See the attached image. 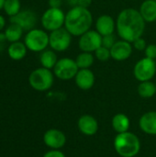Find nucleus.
I'll use <instances>...</instances> for the list:
<instances>
[{
    "instance_id": "nucleus-1",
    "label": "nucleus",
    "mask_w": 156,
    "mask_h": 157,
    "mask_svg": "<svg viewBox=\"0 0 156 157\" xmlns=\"http://www.w3.org/2000/svg\"><path fill=\"white\" fill-rule=\"evenodd\" d=\"M146 22L139 10L128 7L121 10L116 19V30L121 40L132 43L143 37Z\"/></svg>"
},
{
    "instance_id": "nucleus-2",
    "label": "nucleus",
    "mask_w": 156,
    "mask_h": 157,
    "mask_svg": "<svg viewBox=\"0 0 156 157\" xmlns=\"http://www.w3.org/2000/svg\"><path fill=\"white\" fill-rule=\"evenodd\" d=\"M93 24V15L88 8L79 6L71 7L65 14L64 28L75 37H80L89 29Z\"/></svg>"
},
{
    "instance_id": "nucleus-3",
    "label": "nucleus",
    "mask_w": 156,
    "mask_h": 157,
    "mask_svg": "<svg viewBox=\"0 0 156 157\" xmlns=\"http://www.w3.org/2000/svg\"><path fill=\"white\" fill-rule=\"evenodd\" d=\"M114 148L120 156L134 157L141 150V141L136 134L130 132L118 133L114 139Z\"/></svg>"
},
{
    "instance_id": "nucleus-4",
    "label": "nucleus",
    "mask_w": 156,
    "mask_h": 157,
    "mask_svg": "<svg viewBox=\"0 0 156 157\" xmlns=\"http://www.w3.org/2000/svg\"><path fill=\"white\" fill-rule=\"evenodd\" d=\"M53 81L54 74H52L50 69L44 67H40L34 70L33 72H31L29 77L30 86L33 89L40 92L49 90L52 86Z\"/></svg>"
},
{
    "instance_id": "nucleus-5",
    "label": "nucleus",
    "mask_w": 156,
    "mask_h": 157,
    "mask_svg": "<svg viewBox=\"0 0 156 157\" xmlns=\"http://www.w3.org/2000/svg\"><path fill=\"white\" fill-rule=\"evenodd\" d=\"M65 13L61 8H48L41 16V25L48 31L59 29L64 26Z\"/></svg>"
},
{
    "instance_id": "nucleus-6",
    "label": "nucleus",
    "mask_w": 156,
    "mask_h": 157,
    "mask_svg": "<svg viewBox=\"0 0 156 157\" xmlns=\"http://www.w3.org/2000/svg\"><path fill=\"white\" fill-rule=\"evenodd\" d=\"M25 45L32 52H43L49 46V35L42 29H30L25 37Z\"/></svg>"
},
{
    "instance_id": "nucleus-7",
    "label": "nucleus",
    "mask_w": 156,
    "mask_h": 157,
    "mask_svg": "<svg viewBox=\"0 0 156 157\" xmlns=\"http://www.w3.org/2000/svg\"><path fill=\"white\" fill-rule=\"evenodd\" d=\"M79 68L75 63V60L69 57H64L58 60L53 68V74L60 80L67 81L74 78Z\"/></svg>"
},
{
    "instance_id": "nucleus-8",
    "label": "nucleus",
    "mask_w": 156,
    "mask_h": 157,
    "mask_svg": "<svg viewBox=\"0 0 156 157\" xmlns=\"http://www.w3.org/2000/svg\"><path fill=\"white\" fill-rule=\"evenodd\" d=\"M155 74V61L147 57L139 60L133 67V75L139 82L151 81Z\"/></svg>"
},
{
    "instance_id": "nucleus-9",
    "label": "nucleus",
    "mask_w": 156,
    "mask_h": 157,
    "mask_svg": "<svg viewBox=\"0 0 156 157\" xmlns=\"http://www.w3.org/2000/svg\"><path fill=\"white\" fill-rule=\"evenodd\" d=\"M72 38L73 35L65 28H61L49 35V46L54 52H64L71 46Z\"/></svg>"
},
{
    "instance_id": "nucleus-10",
    "label": "nucleus",
    "mask_w": 156,
    "mask_h": 157,
    "mask_svg": "<svg viewBox=\"0 0 156 157\" xmlns=\"http://www.w3.org/2000/svg\"><path fill=\"white\" fill-rule=\"evenodd\" d=\"M102 46V36L96 29H89L79 37L78 47L82 52H95Z\"/></svg>"
},
{
    "instance_id": "nucleus-11",
    "label": "nucleus",
    "mask_w": 156,
    "mask_h": 157,
    "mask_svg": "<svg viewBox=\"0 0 156 157\" xmlns=\"http://www.w3.org/2000/svg\"><path fill=\"white\" fill-rule=\"evenodd\" d=\"M132 52V43L121 39L120 40H117L110 49L111 58L117 62H123L128 60L131 56Z\"/></svg>"
},
{
    "instance_id": "nucleus-12",
    "label": "nucleus",
    "mask_w": 156,
    "mask_h": 157,
    "mask_svg": "<svg viewBox=\"0 0 156 157\" xmlns=\"http://www.w3.org/2000/svg\"><path fill=\"white\" fill-rule=\"evenodd\" d=\"M43 142L46 146L52 150H60L66 144L65 134L57 129H50L43 135Z\"/></svg>"
},
{
    "instance_id": "nucleus-13",
    "label": "nucleus",
    "mask_w": 156,
    "mask_h": 157,
    "mask_svg": "<svg viewBox=\"0 0 156 157\" xmlns=\"http://www.w3.org/2000/svg\"><path fill=\"white\" fill-rule=\"evenodd\" d=\"M10 21L11 23H15L20 26L23 30L29 31L30 29H34V26L37 23V16L31 10L19 11L17 15L11 17Z\"/></svg>"
},
{
    "instance_id": "nucleus-14",
    "label": "nucleus",
    "mask_w": 156,
    "mask_h": 157,
    "mask_svg": "<svg viewBox=\"0 0 156 157\" xmlns=\"http://www.w3.org/2000/svg\"><path fill=\"white\" fill-rule=\"evenodd\" d=\"M77 127L82 134L86 136H93L98 131V122L95 117L86 114L79 118Z\"/></svg>"
},
{
    "instance_id": "nucleus-15",
    "label": "nucleus",
    "mask_w": 156,
    "mask_h": 157,
    "mask_svg": "<svg viewBox=\"0 0 156 157\" xmlns=\"http://www.w3.org/2000/svg\"><path fill=\"white\" fill-rule=\"evenodd\" d=\"M75 84L81 90L91 89L96 82V76L92 70L89 69H79L75 77Z\"/></svg>"
},
{
    "instance_id": "nucleus-16",
    "label": "nucleus",
    "mask_w": 156,
    "mask_h": 157,
    "mask_svg": "<svg viewBox=\"0 0 156 157\" xmlns=\"http://www.w3.org/2000/svg\"><path fill=\"white\" fill-rule=\"evenodd\" d=\"M96 30L101 36L114 34V31L116 30V21L108 14L101 15L97 18Z\"/></svg>"
},
{
    "instance_id": "nucleus-17",
    "label": "nucleus",
    "mask_w": 156,
    "mask_h": 157,
    "mask_svg": "<svg viewBox=\"0 0 156 157\" xmlns=\"http://www.w3.org/2000/svg\"><path fill=\"white\" fill-rule=\"evenodd\" d=\"M141 130L149 135H156V111L145 112L139 121Z\"/></svg>"
},
{
    "instance_id": "nucleus-18",
    "label": "nucleus",
    "mask_w": 156,
    "mask_h": 157,
    "mask_svg": "<svg viewBox=\"0 0 156 157\" xmlns=\"http://www.w3.org/2000/svg\"><path fill=\"white\" fill-rule=\"evenodd\" d=\"M139 11L146 23H153L156 21L155 0H144L141 4Z\"/></svg>"
},
{
    "instance_id": "nucleus-19",
    "label": "nucleus",
    "mask_w": 156,
    "mask_h": 157,
    "mask_svg": "<svg viewBox=\"0 0 156 157\" xmlns=\"http://www.w3.org/2000/svg\"><path fill=\"white\" fill-rule=\"evenodd\" d=\"M112 128L117 133H122L129 132L131 121L129 117L124 113H118L112 118Z\"/></svg>"
},
{
    "instance_id": "nucleus-20",
    "label": "nucleus",
    "mask_w": 156,
    "mask_h": 157,
    "mask_svg": "<svg viewBox=\"0 0 156 157\" xmlns=\"http://www.w3.org/2000/svg\"><path fill=\"white\" fill-rule=\"evenodd\" d=\"M27 49L28 48L25 45V43L16 41V42H12V44L9 45L7 52L11 59L15 61H19V60H22L26 56Z\"/></svg>"
},
{
    "instance_id": "nucleus-21",
    "label": "nucleus",
    "mask_w": 156,
    "mask_h": 157,
    "mask_svg": "<svg viewBox=\"0 0 156 157\" xmlns=\"http://www.w3.org/2000/svg\"><path fill=\"white\" fill-rule=\"evenodd\" d=\"M40 62L42 67L51 70L54 68L56 63L58 62V58L53 50H44L40 56Z\"/></svg>"
},
{
    "instance_id": "nucleus-22",
    "label": "nucleus",
    "mask_w": 156,
    "mask_h": 157,
    "mask_svg": "<svg viewBox=\"0 0 156 157\" xmlns=\"http://www.w3.org/2000/svg\"><path fill=\"white\" fill-rule=\"evenodd\" d=\"M137 92L143 98H151L156 94V85L152 81L140 82Z\"/></svg>"
},
{
    "instance_id": "nucleus-23",
    "label": "nucleus",
    "mask_w": 156,
    "mask_h": 157,
    "mask_svg": "<svg viewBox=\"0 0 156 157\" xmlns=\"http://www.w3.org/2000/svg\"><path fill=\"white\" fill-rule=\"evenodd\" d=\"M74 60L79 69H89L95 62V56L92 54V52H82Z\"/></svg>"
},
{
    "instance_id": "nucleus-24",
    "label": "nucleus",
    "mask_w": 156,
    "mask_h": 157,
    "mask_svg": "<svg viewBox=\"0 0 156 157\" xmlns=\"http://www.w3.org/2000/svg\"><path fill=\"white\" fill-rule=\"evenodd\" d=\"M23 33V29L18 26L17 24L12 23L6 29V38L10 42H16L18 41V40L21 38Z\"/></svg>"
},
{
    "instance_id": "nucleus-25",
    "label": "nucleus",
    "mask_w": 156,
    "mask_h": 157,
    "mask_svg": "<svg viewBox=\"0 0 156 157\" xmlns=\"http://www.w3.org/2000/svg\"><path fill=\"white\" fill-rule=\"evenodd\" d=\"M5 12L10 16L13 17L17 15L20 10V1L19 0H6L4 7Z\"/></svg>"
},
{
    "instance_id": "nucleus-26",
    "label": "nucleus",
    "mask_w": 156,
    "mask_h": 157,
    "mask_svg": "<svg viewBox=\"0 0 156 157\" xmlns=\"http://www.w3.org/2000/svg\"><path fill=\"white\" fill-rule=\"evenodd\" d=\"M95 57L97 58V60H98L99 62H108L110 58H111V54H110V50L101 46L99 47L95 52Z\"/></svg>"
},
{
    "instance_id": "nucleus-27",
    "label": "nucleus",
    "mask_w": 156,
    "mask_h": 157,
    "mask_svg": "<svg viewBox=\"0 0 156 157\" xmlns=\"http://www.w3.org/2000/svg\"><path fill=\"white\" fill-rule=\"evenodd\" d=\"M117 41L116 37L114 34H109V35H106V36H102V46L108 48V49H111V47L115 44V42Z\"/></svg>"
},
{
    "instance_id": "nucleus-28",
    "label": "nucleus",
    "mask_w": 156,
    "mask_h": 157,
    "mask_svg": "<svg viewBox=\"0 0 156 157\" xmlns=\"http://www.w3.org/2000/svg\"><path fill=\"white\" fill-rule=\"evenodd\" d=\"M144 55L147 58H150L152 60H156V44L151 43L148 44L147 47L144 50Z\"/></svg>"
},
{
    "instance_id": "nucleus-29",
    "label": "nucleus",
    "mask_w": 156,
    "mask_h": 157,
    "mask_svg": "<svg viewBox=\"0 0 156 157\" xmlns=\"http://www.w3.org/2000/svg\"><path fill=\"white\" fill-rule=\"evenodd\" d=\"M147 45H148V44H147L146 40H145L143 37H141V38L135 40L132 42L133 48H134L136 51H139V52H141V51H143V52H144V50H145V48L147 47Z\"/></svg>"
},
{
    "instance_id": "nucleus-30",
    "label": "nucleus",
    "mask_w": 156,
    "mask_h": 157,
    "mask_svg": "<svg viewBox=\"0 0 156 157\" xmlns=\"http://www.w3.org/2000/svg\"><path fill=\"white\" fill-rule=\"evenodd\" d=\"M43 157H65L64 154L63 152H61L60 150H52L47 152Z\"/></svg>"
},
{
    "instance_id": "nucleus-31",
    "label": "nucleus",
    "mask_w": 156,
    "mask_h": 157,
    "mask_svg": "<svg viewBox=\"0 0 156 157\" xmlns=\"http://www.w3.org/2000/svg\"><path fill=\"white\" fill-rule=\"evenodd\" d=\"M62 0H49V6L50 7H53V8H61L62 6Z\"/></svg>"
},
{
    "instance_id": "nucleus-32",
    "label": "nucleus",
    "mask_w": 156,
    "mask_h": 157,
    "mask_svg": "<svg viewBox=\"0 0 156 157\" xmlns=\"http://www.w3.org/2000/svg\"><path fill=\"white\" fill-rule=\"evenodd\" d=\"M92 4V0H78V6L88 8Z\"/></svg>"
},
{
    "instance_id": "nucleus-33",
    "label": "nucleus",
    "mask_w": 156,
    "mask_h": 157,
    "mask_svg": "<svg viewBox=\"0 0 156 157\" xmlns=\"http://www.w3.org/2000/svg\"><path fill=\"white\" fill-rule=\"evenodd\" d=\"M5 25H6V20L3 16H0V31L4 29Z\"/></svg>"
},
{
    "instance_id": "nucleus-34",
    "label": "nucleus",
    "mask_w": 156,
    "mask_h": 157,
    "mask_svg": "<svg viewBox=\"0 0 156 157\" xmlns=\"http://www.w3.org/2000/svg\"><path fill=\"white\" fill-rule=\"evenodd\" d=\"M67 1H68L69 5H70L72 7L78 6V0H67Z\"/></svg>"
},
{
    "instance_id": "nucleus-35",
    "label": "nucleus",
    "mask_w": 156,
    "mask_h": 157,
    "mask_svg": "<svg viewBox=\"0 0 156 157\" xmlns=\"http://www.w3.org/2000/svg\"><path fill=\"white\" fill-rule=\"evenodd\" d=\"M6 38V34L4 33V34H2V33H0V41H3V40H5Z\"/></svg>"
},
{
    "instance_id": "nucleus-36",
    "label": "nucleus",
    "mask_w": 156,
    "mask_h": 157,
    "mask_svg": "<svg viewBox=\"0 0 156 157\" xmlns=\"http://www.w3.org/2000/svg\"><path fill=\"white\" fill-rule=\"evenodd\" d=\"M5 1H6V0H0V9L4 7V5H5Z\"/></svg>"
},
{
    "instance_id": "nucleus-37",
    "label": "nucleus",
    "mask_w": 156,
    "mask_h": 157,
    "mask_svg": "<svg viewBox=\"0 0 156 157\" xmlns=\"http://www.w3.org/2000/svg\"><path fill=\"white\" fill-rule=\"evenodd\" d=\"M155 63H156V60H155Z\"/></svg>"
},
{
    "instance_id": "nucleus-38",
    "label": "nucleus",
    "mask_w": 156,
    "mask_h": 157,
    "mask_svg": "<svg viewBox=\"0 0 156 157\" xmlns=\"http://www.w3.org/2000/svg\"><path fill=\"white\" fill-rule=\"evenodd\" d=\"M155 85H156V83H155Z\"/></svg>"
},
{
    "instance_id": "nucleus-39",
    "label": "nucleus",
    "mask_w": 156,
    "mask_h": 157,
    "mask_svg": "<svg viewBox=\"0 0 156 157\" xmlns=\"http://www.w3.org/2000/svg\"><path fill=\"white\" fill-rule=\"evenodd\" d=\"M155 1H156V0H155Z\"/></svg>"
}]
</instances>
